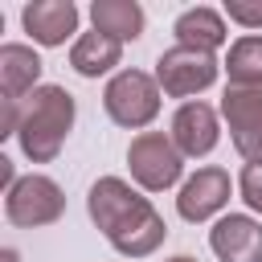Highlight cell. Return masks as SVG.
Listing matches in <instances>:
<instances>
[{
	"instance_id": "6da1fadb",
	"label": "cell",
	"mask_w": 262,
	"mask_h": 262,
	"mask_svg": "<svg viewBox=\"0 0 262 262\" xmlns=\"http://www.w3.org/2000/svg\"><path fill=\"white\" fill-rule=\"evenodd\" d=\"M86 213L123 258H147L168 237V225L156 205L139 196L123 176H98L86 192Z\"/></svg>"
},
{
	"instance_id": "7a4b0ae2",
	"label": "cell",
	"mask_w": 262,
	"mask_h": 262,
	"mask_svg": "<svg viewBox=\"0 0 262 262\" xmlns=\"http://www.w3.org/2000/svg\"><path fill=\"white\" fill-rule=\"evenodd\" d=\"M74 94L66 86H37L25 102H20V127H16V143L25 151V160L33 164H49L57 160L66 135L74 131Z\"/></svg>"
},
{
	"instance_id": "3957f363",
	"label": "cell",
	"mask_w": 262,
	"mask_h": 262,
	"mask_svg": "<svg viewBox=\"0 0 262 262\" xmlns=\"http://www.w3.org/2000/svg\"><path fill=\"white\" fill-rule=\"evenodd\" d=\"M160 82L156 74H143V70H119L106 90H102V106L111 115V123L127 127V131H139L147 127L156 115H160Z\"/></svg>"
},
{
	"instance_id": "277c9868",
	"label": "cell",
	"mask_w": 262,
	"mask_h": 262,
	"mask_svg": "<svg viewBox=\"0 0 262 262\" xmlns=\"http://www.w3.org/2000/svg\"><path fill=\"white\" fill-rule=\"evenodd\" d=\"M127 168H131V180L143 192H164V188H172L180 180L184 156L172 143V135H164V131H139L131 139V147H127Z\"/></svg>"
},
{
	"instance_id": "5b68a950",
	"label": "cell",
	"mask_w": 262,
	"mask_h": 262,
	"mask_svg": "<svg viewBox=\"0 0 262 262\" xmlns=\"http://www.w3.org/2000/svg\"><path fill=\"white\" fill-rule=\"evenodd\" d=\"M66 213V192L53 176L45 172H29L20 176L8 192H4V217L20 229H41V225H53L57 217Z\"/></svg>"
},
{
	"instance_id": "8992f818",
	"label": "cell",
	"mask_w": 262,
	"mask_h": 262,
	"mask_svg": "<svg viewBox=\"0 0 262 262\" xmlns=\"http://www.w3.org/2000/svg\"><path fill=\"white\" fill-rule=\"evenodd\" d=\"M217 57L209 49H192V45H172L156 57V82L168 98H192L201 90H209L217 82Z\"/></svg>"
},
{
	"instance_id": "52a82bcc",
	"label": "cell",
	"mask_w": 262,
	"mask_h": 262,
	"mask_svg": "<svg viewBox=\"0 0 262 262\" xmlns=\"http://www.w3.org/2000/svg\"><path fill=\"white\" fill-rule=\"evenodd\" d=\"M221 119L229 127V139L246 164L262 160V90L225 86L221 94Z\"/></svg>"
},
{
	"instance_id": "ba28073f",
	"label": "cell",
	"mask_w": 262,
	"mask_h": 262,
	"mask_svg": "<svg viewBox=\"0 0 262 262\" xmlns=\"http://www.w3.org/2000/svg\"><path fill=\"white\" fill-rule=\"evenodd\" d=\"M229 192H233V184H229L225 168H213V164L196 168L176 192V213L184 221H209L229 205Z\"/></svg>"
},
{
	"instance_id": "9c48e42d",
	"label": "cell",
	"mask_w": 262,
	"mask_h": 262,
	"mask_svg": "<svg viewBox=\"0 0 262 262\" xmlns=\"http://www.w3.org/2000/svg\"><path fill=\"white\" fill-rule=\"evenodd\" d=\"M172 143L180 147V156H188V160H201V156H209L213 147H217V139H221V119H217V111L209 106V102H184L176 115H172Z\"/></svg>"
},
{
	"instance_id": "30bf717a",
	"label": "cell",
	"mask_w": 262,
	"mask_h": 262,
	"mask_svg": "<svg viewBox=\"0 0 262 262\" xmlns=\"http://www.w3.org/2000/svg\"><path fill=\"white\" fill-rule=\"evenodd\" d=\"M209 246L221 262H262V221L250 213H225L209 229Z\"/></svg>"
},
{
	"instance_id": "8fae6325",
	"label": "cell",
	"mask_w": 262,
	"mask_h": 262,
	"mask_svg": "<svg viewBox=\"0 0 262 262\" xmlns=\"http://www.w3.org/2000/svg\"><path fill=\"white\" fill-rule=\"evenodd\" d=\"M20 25L37 45H66L78 33V4L74 0H33L20 8Z\"/></svg>"
},
{
	"instance_id": "7c38bea8",
	"label": "cell",
	"mask_w": 262,
	"mask_h": 262,
	"mask_svg": "<svg viewBox=\"0 0 262 262\" xmlns=\"http://www.w3.org/2000/svg\"><path fill=\"white\" fill-rule=\"evenodd\" d=\"M41 57L33 45H20V41H8L0 45V98H16L25 102L37 86H41Z\"/></svg>"
},
{
	"instance_id": "4fadbf2b",
	"label": "cell",
	"mask_w": 262,
	"mask_h": 262,
	"mask_svg": "<svg viewBox=\"0 0 262 262\" xmlns=\"http://www.w3.org/2000/svg\"><path fill=\"white\" fill-rule=\"evenodd\" d=\"M172 33H176V45H192V49H209V53H213V49H221V45H225V37H229L225 16H221L217 8H205V4L184 8V12L176 16Z\"/></svg>"
},
{
	"instance_id": "5bb4252c",
	"label": "cell",
	"mask_w": 262,
	"mask_h": 262,
	"mask_svg": "<svg viewBox=\"0 0 262 262\" xmlns=\"http://www.w3.org/2000/svg\"><path fill=\"white\" fill-rule=\"evenodd\" d=\"M90 20H94V33H106L115 41L143 37V8L135 0H94Z\"/></svg>"
},
{
	"instance_id": "9a60e30c",
	"label": "cell",
	"mask_w": 262,
	"mask_h": 262,
	"mask_svg": "<svg viewBox=\"0 0 262 262\" xmlns=\"http://www.w3.org/2000/svg\"><path fill=\"white\" fill-rule=\"evenodd\" d=\"M123 57V41L106 37V33H82L70 49V66L82 74V78H98V74H111Z\"/></svg>"
},
{
	"instance_id": "2e32d148",
	"label": "cell",
	"mask_w": 262,
	"mask_h": 262,
	"mask_svg": "<svg viewBox=\"0 0 262 262\" xmlns=\"http://www.w3.org/2000/svg\"><path fill=\"white\" fill-rule=\"evenodd\" d=\"M225 74H229V86L262 90V37H237L229 45Z\"/></svg>"
},
{
	"instance_id": "e0dca14e",
	"label": "cell",
	"mask_w": 262,
	"mask_h": 262,
	"mask_svg": "<svg viewBox=\"0 0 262 262\" xmlns=\"http://www.w3.org/2000/svg\"><path fill=\"white\" fill-rule=\"evenodd\" d=\"M237 192H242V201H246L254 213H262V160H254V164L242 168V176H237Z\"/></svg>"
},
{
	"instance_id": "ac0fdd59",
	"label": "cell",
	"mask_w": 262,
	"mask_h": 262,
	"mask_svg": "<svg viewBox=\"0 0 262 262\" xmlns=\"http://www.w3.org/2000/svg\"><path fill=\"white\" fill-rule=\"evenodd\" d=\"M225 16L246 29H262V0H225Z\"/></svg>"
},
{
	"instance_id": "d6986e66",
	"label": "cell",
	"mask_w": 262,
	"mask_h": 262,
	"mask_svg": "<svg viewBox=\"0 0 262 262\" xmlns=\"http://www.w3.org/2000/svg\"><path fill=\"white\" fill-rule=\"evenodd\" d=\"M16 180H20V176H16V168H12V160H4V156H0V184H4V192H8V188H12Z\"/></svg>"
},
{
	"instance_id": "ffe728a7",
	"label": "cell",
	"mask_w": 262,
	"mask_h": 262,
	"mask_svg": "<svg viewBox=\"0 0 262 262\" xmlns=\"http://www.w3.org/2000/svg\"><path fill=\"white\" fill-rule=\"evenodd\" d=\"M0 262H20V254L16 250H0Z\"/></svg>"
},
{
	"instance_id": "44dd1931",
	"label": "cell",
	"mask_w": 262,
	"mask_h": 262,
	"mask_svg": "<svg viewBox=\"0 0 262 262\" xmlns=\"http://www.w3.org/2000/svg\"><path fill=\"white\" fill-rule=\"evenodd\" d=\"M164 262H196L192 254H172V258H164Z\"/></svg>"
}]
</instances>
